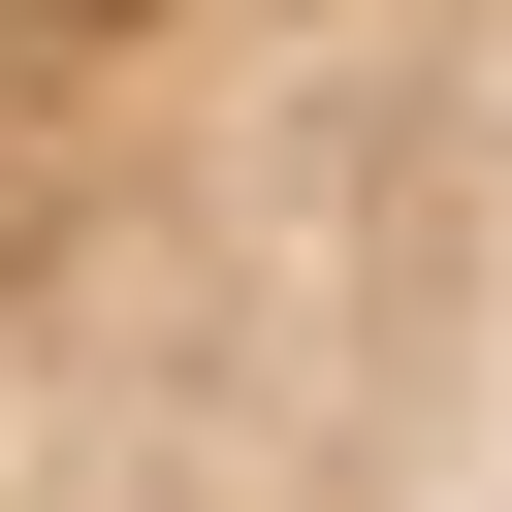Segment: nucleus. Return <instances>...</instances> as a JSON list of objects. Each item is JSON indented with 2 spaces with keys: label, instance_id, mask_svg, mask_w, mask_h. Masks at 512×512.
Listing matches in <instances>:
<instances>
[{
  "label": "nucleus",
  "instance_id": "obj_1",
  "mask_svg": "<svg viewBox=\"0 0 512 512\" xmlns=\"http://www.w3.org/2000/svg\"><path fill=\"white\" fill-rule=\"evenodd\" d=\"M0 512H512V0H0Z\"/></svg>",
  "mask_w": 512,
  "mask_h": 512
}]
</instances>
